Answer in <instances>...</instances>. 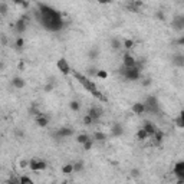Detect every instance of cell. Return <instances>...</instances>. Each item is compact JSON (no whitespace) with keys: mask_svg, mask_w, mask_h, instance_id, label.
<instances>
[{"mask_svg":"<svg viewBox=\"0 0 184 184\" xmlns=\"http://www.w3.org/2000/svg\"><path fill=\"white\" fill-rule=\"evenodd\" d=\"M150 83H151V81H150V79H145V81L142 82V85H145V87H147V85H150Z\"/></svg>","mask_w":184,"mask_h":184,"instance_id":"60d3db41","label":"cell"},{"mask_svg":"<svg viewBox=\"0 0 184 184\" xmlns=\"http://www.w3.org/2000/svg\"><path fill=\"white\" fill-rule=\"evenodd\" d=\"M29 167L32 171H42L46 168V161L43 160H38V158H33L29 161Z\"/></svg>","mask_w":184,"mask_h":184,"instance_id":"5b68a950","label":"cell"},{"mask_svg":"<svg viewBox=\"0 0 184 184\" xmlns=\"http://www.w3.org/2000/svg\"><path fill=\"white\" fill-rule=\"evenodd\" d=\"M35 16L36 20L49 32H59L65 26L60 12L45 3H38V10H35Z\"/></svg>","mask_w":184,"mask_h":184,"instance_id":"6da1fadb","label":"cell"},{"mask_svg":"<svg viewBox=\"0 0 184 184\" xmlns=\"http://www.w3.org/2000/svg\"><path fill=\"white\" fill-rule=\"evenodd\" d=\"M122 132H124V128H122V125H119V124H115L114 127H112V131H111V134L114 137L122 135Z\"/></svg>","mask_w":184,"mask_h":184,"instance_id":"e0dca14e","label":"cell"},{"mask_svg":"<svg viewBox=\"0 0 184 184\" xmlns=\"http://www.w3.org/2000/svg\"><path fill=\"white\" fill-rule=\"evenodd\" d=\"M92 144H94V138H91V140H88L87 142H85V144H83V148H85V150H91L92 148Z\"/></svg>","mask_w":184,"mask_h":184,"instance_id":"4dcf8cb0","label":"cell"},{"mask_svg":"<svg viewBox=\"0 0 184 184\" xmlns=\"http://www.w3.org/2000/svg\"><path fill=\"white\" fill-rule=\"evenodd\" d=\"M62 184H68V181H62Z\"/></svg>","mask_w":184,"mask_h":184,"instance_id":"ee69618b","label":"cell"},{"mask_svg":"<svg viewBox=\"0 0 184 184\" xmlns=\"http://www.w3.org/2000/svg\"><path fill=\"white\" fill-rule=\"evenodd\" d=\"M35 121H36V124H38L39 127H46V125L49 124V118L46 117V115H43V114L38 115V117L35 118Z\"/></svg>","mask_w":184,"mask_h":184,"instance_id":"9a60e30c","label":"cell"},{"mask_svg":"<svg viewBox=\"0 0 184 184\" xmlns=\"http://www.w3.org/2000/svg\"><path fill=\"white\" fill-rule=\"evenodd\" d=\"M82 170H83V162L82 161H78L73 164V171H75V173H81Z\"/></svg>","mask_w":184,"mask_h":184,"instance_id":"7402d4cb","label":"cell"},{"mask_svg":"<svg viewBox=\"0 0 184 184\" xmlns=\"http://www.w3.org/2000/svg\"><path fill=\"white\" fill-rule=\"evenodd\" d=\"M7 184H20V179H17V177H15V175H12L10 179H9V181H7Z\"/></svg>","mask_w":184,"mask_h":184,"instance_id":"f1b7e54d","label":"cell"},{"mask_svg":"<svg viewBox=\"0 0 184 184\" xmlns=\"http://www.w3.org/2000/svg\"><path fill=\"white\" fill-rule=\"evenodd\" d=\"M76 140H78V142H79V144H82V145H83V144H85L88 140H91V138H89L87 134H81V135L76 138Z\"/></svg>","mask_w":184,"mask_h":184,"instance_id":"cb8c5ba5","label":"cell"},{"mask_svg":"<svg viewBox=\"0 0 184 184\" xmlns=\"http://www.w3.org/2000/svg\"><path fill=\"white\" fill-rule=\"evenodd\" d=\"M157 17L161 19V20H164V15H162V13H157Z\"/></svg>","mask_w":184,"mask_h":184,"instance_id":"b9f144b4","label":"cell"},{"mask_svg":"<svg viewBox=\"0 0 184 184\" xmlns=\"http://www.w3.org/2000/svg\"><path fill=\"white\" fill-rule=\"evenodd\" d=\"M0 13L6 15L7 13V3L6 2H0Z\"/></svg>","mask_w":184,"mask_h":184,"instance_id":"4316f807","label":"cell"},{"mask_svg":"<svg viewBox=\"0 0 184 184\" xmlns=\"http://www.w3.org/2000/svg\"><path fill=\"white\" fill-rule=\"evenodd\" d=\"M122 66H125V68H137V60L131 55L125 53L122 56Z\"/></svg>","mask_w":184,"mask_h":184,"instance_id":"9c48e42d","label":"cell"},{"mask_svg":"<svg viewBox=\"0 0 184 184\" xmlns=\"http://www.w3.org/2000/svg\"><path fill=\"white\" fill-rule=\"evenodd\" d=\"M144 105H145V112H150V114H158V112H160V104H158V99L155 97H152V95H150V97L145 98Z\"/></svg>","mask_w":184,"mask_h":184,"instance_id":"277c9868","label":"cell"},{"mask_svg":"<svg viewBox=\"0 0 184 184\" xmlns=\"http://www.w3.org/2000/svg\"><path fill=\"white\" fill-rule=\"evenodd\" d=\"M98 55H99V50H98L97 48L91 49V50L88 52V56H89V59H97V58H98Z\"/></svg>","mask_w":184,"mask_h":184,"instance_id":"d6986e66","label":"cell"},{"mask_svg":"<svg viewBox=\"0 0 184 184\" xmlns=\"http://www.w3.org/2000/svg\"><path fill=\"white\" fill-rule=\"evenodd\" d=\"M131 175H132V177H138V175H140V171H138L137 168H134V170L131 171Z\"/></svg>","mask_w":184,"mask_h":184,"instance_id":"8d00e7d4","label":"cell"},{"mask_svg":"<svg viewBox=\"0 0 184 184\" xmlns=\"http://www.w3.org/2000/svg\"><path fill=\"white\" fill-rule=\"evenodd\" d=\"M173 65L179 66V68H184V55L177 53L173 56Z\"/></svg>","mask_w":184,"mask_h":184,"instance_id":"4fadbf2b","label":"cell"},{"mask_svg":"<svg viewBox=\"0 0 184 184\" xmlns=\"http://www.w3.org/2000/svg\"><path fill=\"white\" fill-rule=\"evenodd\" d=\"M56 66H58V69H59L63 75H69L70 72H72V69H70V66H69V62H68L65 58H60V59L56 62Z\"/></svg>","mask_w":184,"mask_h":184,"instance_id":"8992f818","label":"cell"},{"mask_svg":"<svg viewBox=\"0 0 184 184\" xmlns=\"http://www.w3.org/2000/svg\"><path fill=\"white\" fill-rule=\"evenodd\" d=\"M107 138V135L104 134V132H99V131H97L95 134H94V140H97V141H104Z\"/></svg>","mask_w":184,"mask_h":184,"instance_id":"603a6c76","label":"cell"},{"mask_svg":"<svg viewBox=\"0 0 184 184\" xmlns=\"http://www.w3.org/2000/svg\"><path fill=\"white\" fill-rule=\"evenodd\" d=\"M73 134V130L72 128H69V127H62V128H59L58 131H55V137H58V138H68V137H70Z\"/></svg>","mask_w":184,"mask_h":184,"instance_id":"52a82bcc","label":"cell"},{"mask_svg":"<svg viewBox=\"0 0 184 184\" xmlns=\"http://www.w3.org/2000/svg\"><path fill=\"white\" fill-rule=\"evenodd\" d=\"M72 73H73V76L78 79V82L81 83L82 87L85 88L89 94H92V97H95L98 101H101V102H107V98L104 97V94L98 89V87L95 85V82L92 81L91 78H88V76H85L83 73H79V72H76V70H72Z\"/></svg>","mask_w":184,"mask_h":184,"instance_id":"7a4b0ae2","label":"cell"},{"mask_svg":"<svg viewBox=\"0 0 184 184\" xmlns=\"http://www.w3.org/2000/svg\"><path fill=\"white\" fill-rule=\"evenodd\" d=\"M20 184H35V183H33V180L29 179L27 175H23V177H20Z\"/></svg>","mask_w":184,"mask_h":184,"instance_id":"484cf974","label":"cell"},{"mask_svg":"<svg viewBox=\"0 0 184 184\" xmlns=\"http://www.w3.org/2000/svg\"><path fill=\"white\" fill-rule=\"evenodd\" d=\"M177 124H179V127L184 128V109L180 112V117H179V119H177Z\"/></svg>","mask_w":184,"mask_h":184,"instance_id":"d4e9b609","label":"cell"},{"mask_svg":"<svg viewBox=\"0 0 184 184\" xmlns=\"http://www.w3.org/2000/svg\"><path fill=\"white\" fill-rule=\"evenodd\" d=\"M132 112L137 114V115L145 112V105H144V102H135L134 104V105H132Z\"/></svg>","mask_w":184,"mask_h":184,"instance_id":"5bb4252c","label":"cell"},{"mask_svg":"<svg viewBox=\"0 0 184 184\" xmlns=\"http://www.w3.org/2000/svg\"><path fill=\"white\" fill-rule=\"evenodd\" d=\"M69 108L72 109V111H75V112H78V111L81 109V104L78 102V101H72V102L69 104Z\"/></svg>","mask_w":184,"mask_h":184,"instance_id":"ffe728a7","label":"cell"},{"mask_svg":"<svg viewBox=\"0 0 184 184\" xmlns=\"http://www.w3.org/2000/svg\"><path fill=\"white\" fill-rule=\"evenodd\" d=\"M154 138H155L157 142H161V141H162V132H161V131H157V132H155V135H154Z\"/></svg>","mask_w":184,"mask_h":184,"instance_id":"d6a6232c","label":"cell"},{"mask_svg":"<svg viewBox=\"0 0 184 184\" xmlns=\"http://www.w3.org/2000/svg\"><path fill=\"white\" fill-rule=\"evenodd\" d=\"M177 43H179L180 46H184V35L180 39H177Z\"/></svg>","mask_w":184,"mask_h":184,"instance_id":"74e56055","label":"cell"},{"mask_svg":"<svg viewBox=\"0 0 184 184\" xmlns=\"http://www.w3.org/2000/svg\"><path fill=\"white\" fill-rule=\"evenodd\" d=\"M88 115H89V117L94 119V122H95V121H98V119L102 117V109L98 108V107H92V108H89V111H88Z\"/></svg>","mask_w":184,"mask_h":184,"instance_id":"8fae6325","label":"cell"},{"mask_svg":"<svg viewBox=\"0 0 184 184\" xmlns=\"http://www.w3.org/2000/svg\"><path fill=\"white\" fill-rule=\"evenodd\" d=\"M52 89H53V83H48V85L45 87V91L46 92H50Z\"/></svg>","mask_w":184,"mask_h":184,"instance_id":"d590c367","label":"cell"},{"mask_svg":"<svg viewBox=\"0 0 184 184\" xmlns=\"http://www.w3.org/2000/svg\"><path fill=\"white\" fill-rule=\"evenodd\" d=\"M97 76H99V78H104V79H105V78H107V72H105V70H98V75Z\"/></svg>","mask_w":184,"mask_h":184,"instance_id":"e575fe53","label":"cell"},{"mask_svg":"<svg viewBox=\"0 0 184 184\" xmlns=\"http://www.w3.org/2000/svg\"><path fill=\"white\" fill-rule=\"evenodd\" d=\"M132 46H134V40H131V39H127V40L124 42V48H125V49H131Z\"/></svg>","mask_w":184,"mask_h":184,"instance_id":"f546056e","label":"cell"},{"mask_svg":"<svg viewBox=\"0 0 184 184\" xmlns=\"http://www.w3.org/2000/svg\"><path fill=\"white\" fill-rule=\"evenodd\" d=\"M62 171H63L65 174H70L72 171H73V165H72V164H68V165H65V167H63V170H62Z\"/></svg>","mask_w":184,"mask_h":184,"instance_id":"83f0119b","label":"cell"},{"mask_svg":"<svg viewBox=\"0 0 184 184\" xmlns=\"http://www.w3.org/2000/svg\"><path fill=\"white\" fill-rule=\"evenodd\" d=\"M137 138L142 141V140H147V138H150V137H148V134H147L144 130H140L138 132H137Z\"/></svg>","mask_w":184,"mask_h":184,"instance_id":"44dd1931","label":"cell"},{"mask_svg":"<svg viewBox=\"0 0 184 184\" xmlns=\"http://www.w3.org/2000/svg\"><path fill=\"white\" fill-rule=\"evenodd\" d=\"M23 68H25V63H23V62H20V63H19V69L23 70Z\"/></svg>","mask_w":184,"mask_h":184,"instance_id":"7bdbcfd3","label":"cell"},{"mask_svg":"<svg viewBox=\"0 0 184 184\" xmlns=\"http://www.w3.org/2000/svg\"><path fill=\"white\" fill-rule=\"evenodd\" d=\"M119 73L124 76L125 79H128V81H137V79H140L141 70L138 68H125V66H121L119 68Z\"/></svg>","mask_w":184,"mask_h":184,"instance_id":"3957f363","label":"cell"},{"mask_svg":"<svg viewBox=\"0 0 184 184\" xmlns=\"http://www.w3.org/2000/svg\"><path fill=\"white\" fill-rule=\"evenodd\" d=\"M12 85L15 88H17V89H22L25 87V81H23V78H20V76H15L12 79Z\"/></svg>","mask_w":184,"mask_h":184,"instance_id":"2e32d148","label":"cell"},{"mask_svg":"<svg viewBox=\"0 0 184 184\" xmlns=\"http://www.w3.org/2000/svg\"><path fill=\"white\" fill-rule=\"evenodd\" d=\"M171 26L175 30H183L184 29V13L183 15H177V16L174 17L173 22H171Z\"/></svg>","mask_w":184,"mask_h":184,"instance_id":"ba28073f","label":"cell"},{"mask_svg":"<svg viewBox=\"0 0 184 184\" xmlns=\"http://www.w3.org/2000/svg\"><path fill=\"white\" fill-rule=\"evenodd\" d=\"M23 43H25V42H23V39L19 38V39H17V42H16V48L17 49H22L23 48Z\"/></svg>","mask_w":184,"mask_h":184,"instance_id":"836d02e7","label":"cell"},{"mask_svg":"<svg viewBox=\"0 0 184 184\" xmlns=\"http://www.w3.org/2000/svg\"><path fill=\"white\" fill-rule=\"evenodd\" d=\"M92 122H94V119H92L89 115H85V117H83V124L85 125H91Z\"/></svg>","mask_w":184,"mask_h":184,"instance_id":"1f68e13d","label":"cell"},{"mask_svg":"<svg viewBox=\"0 0 184 184\" xmlns=\"http://www.w3.org/2000/svg\"><path fill=\"white\" fill-rule=\"evenodd\" d=\"M174 174L180 179V181L184 183V161H179L174 165Z\"/></svg>","mask_w":184,"mask_h":184,"instance_id":"30bf717a","label":"cell"},{"mask_svg":"<svg viewBox=\"0 0 184 184\" xmlns=\"http://www.w3.org/2000/svg\"><path fill=\"white\" fill-rule=\"evenodd\" d=\"M142 130H144V131L147 132V134H148V137H154V135H155V132L158 131L157 128H155V125L151 124V122H148V121H147L145 124H144Z\"/></svg>","mask_w":184,"mask_h":184,"instance_id":"7c38bea8","label":"cell"},{"mask_svg":"<svg viewBox=\"0 0 184 184\" xmlns=\"http://www.w3.org/2000/svg\"><path fill=\"white\" fill-rule=\"evenodd\" d=\"M16 135L17 137H25V132H23V131H16Z\"/></svg>","mask_w":184,"mask_h":184,"instance_id":"ab89813d","label":"cell"},{"mask_svg":"<svg viewBox=\"0 0 184 184\" xmlns=\"http://www.w3.org/2000/svg\"><path fill=\"white\" fill-rule=\"evenodd\" d=\"M26 165H29V162H27V161H25V160L20 161V167H26Z\"/></svg>","mask_w":184,"mask_h":184,"instance_id":"f35d334b","label":"cell"},{"mask_svg":"<svg viewBox=\"0 0 184 184\" xmlns=\"http://www.w3.org/2000/svg\"><path fill=\"white\" fill-rule=\"evenodd\" d=\"M111 48L114 49V50H119V49L122 48V43H121V40L119 39H112L111 40Z\"/></svg>","mask_w":184,"mask_h":184,"instance_id":"ac0fdd59","label":"cell"}]
</instances>
